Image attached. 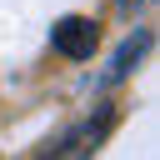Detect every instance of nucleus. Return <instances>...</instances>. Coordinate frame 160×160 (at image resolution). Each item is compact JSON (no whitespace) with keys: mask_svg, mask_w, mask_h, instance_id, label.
<instances>
[{"mask_svg":"<svg viewBox=\"0 0 160 160\" xmlns=\"http://www.w3.org/2000/svg\"><path fill=\"white\" fill-rule=\"evenodd\" d=\"M50 45H55L60 55H70V60H90L95 45H100V25L85 20V15H65V20H55Z\"/></svg>","mask_w":160,"mask_h":160,"instance_id":"obj_1","label":"nucleus"},{"mask_svg":"<svg viewBox=\"0 0 160 160\" xmlns=\"http://www.w3.org/2000/svg\"><path fill=\"white\" fill-rule=\"evenodd\" d=\"M105 130H110V110H105L100 120H85L80 130H70V135L55 145V155H90V150L100 145V135H105Z\"/></svg>","mask_w":160,"mask_h":160,"instance_id":"obj_2","label":"nucleus"},{"mask_svg":"<svg viewBox=\"0 0 160 160\" xmlns=\"http://www.w3.org/2000/svg\"><path fill=\"white\" fill-rule=\"evenodd\" d=\"M145 45H150V30H140L135 40H125V50L115 55V65H110V75H105V80H120V75H130V65L145 55Z\"/></svg>","mask_w":160,"mask_h":160,"instance_id":"obj_3","label":"nucleus"}]
</instances>
